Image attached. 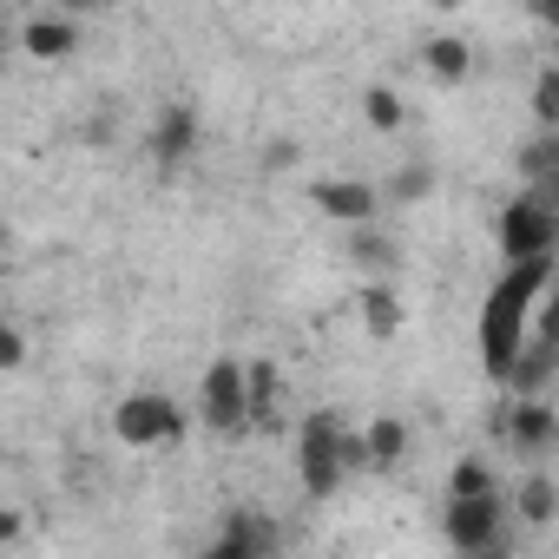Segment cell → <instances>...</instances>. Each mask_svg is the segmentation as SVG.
I'll list each match as a JSON object with an SVG mask.
<instances>
[{"instance_id":"6da1fadb","label":"cell","mask_w":559,"mask_h":559,"mask_svg":"<svg viewBox=\"0 0 559 559\" xmlns=\"http://www.w3.org/2000/svg\"><path fill=\"white\" fill-rule=\"evenodd\" d=\"M546 290H552V263H507L500 270V284L480 304V362H487V376H500V382L513 376V362L533 343V310H539Z\"/></svg>"},{"instance_id":"7a4b0ae2","label":"cell","mask_w":559,"mask_h":559,"mask_svg":"<svg viewBox=\"0 0 559 559\" xmlns=\"http://www.w3.org/2000/svg\"><path fill=\"white\" fill-rule=\"evenodd\" d=\"M343 435H349V421H343L336 408H317V415L297 428V474H304V493H310V500H330V493L349 480V467H343Z\"/></svg>"},{"instance_id":"3957f363","label":"cell","mask_w":559,"mask_h":559,"mask_svg":"<svg viewBox=\"0 0 559 559\" xmlns=\"http://www.w3.org/2000/svg\"><path fill=\"white\" fill-rule=\"evenodd\" d=\"M500 250L507 263H552L559 257V211H546L539 198H513L500 211Z\"/></svg>"},{"instance_id":"277c9868","label":"cell","mask_w":559,"mask_h":559,"mask_svg":"<svg viewBox=\"0 0 559 559\" xmlns=\"http://www.w3.org/2000/svg\"><path fill=\"white\" fill-rule=\"evenodd\" d=\"M198 415L217 428V435H250V382H243V362H230V356H217L211 369H204V389H198Z\"/></svg>"},{"instance_id":"5b68a950","label":"cell","mask_w":559,"mask_h":559,"mask_svg":"<svg viewBox=\"0 0 559 559\" xmlns=\"http://www.w3.org/2000/svg\"><path fill=\"white\" fill-rule=\"evenodd\" d=\"M112 435H119L126 448H165V441L185 435V408H178L171 395H126V402L112 408Z\"/></svg>"},{"instance_id":"8992f818","label":"cell","mask_w":559,"mask_h":559,"mask_svg":"<svg viewBox=\"0 0 559 559\" xmlns=\"http://www.w3.org/2000/svg\"><path fill=\"white\" fill-rule=\"evenodd\" d=\"M441 533H448V546H454L461 559L507 546V513H500V493H487V500H448Z\"/></svg>"},{"instance_id":"52a82bcc","label":"cell","mask_w":559,"mask_h":559,"mask_svg":"<svg viewBox=\"0 0 559 559\" xmlns=\"http://www.w3.org/2000/svg\"><path fill=\"white\" fill-rule=\"evenodd\" d=\"M204 559H276V520L257 507H230L217 539L204 546Z\"/></svg>"},{"instance_id":"ba28073f","label":"cell","mask_w":559,"mask_h":559,"mask_svg":"<svg viewBox=\"0 0 559 559\" xmlns=\"http://www.w3.org/2000/svg\"><path fill=\"white\" fill-rule=\"evenodd\" d=\"M317 211L323 217H336V224H349V230H369L376 217H382V191L369 185V178H317Z\"/></svg>"},{"instance_id":"9c48e42d","label":"cell","mask_w":559,"mask_h":559,"mask_svg":"<svg viewBox=\"0 0 559 559\" xmlns=\"http://www.w3.org/2000/svg\"><path fill=\"white\" fill-rule=\"evenodd\" d=\"M500 435H507L513 454L533 467V461H546V454L559 448V415H552L546 402H513V408L500 415Z\"/></svg>"},{"instance_id":"30bf717a","label":"cell","mask_w":559,"mask_h":559,"mask_svg":"<svg viewBox=\"0 0 559 559\" xmlns=\"http://www.w3.org/2000/svg\"><path fill=\"white\" fill-rule=\"evenodd\" d=\"M21 47L34 60H67L80 47V27H73V14H27L21 21Z\"/></svg>"},{"instance_id":"8fae6325","label":"cell","mask_w":559,"mask_h":559,"mask_svg":"<svg viewBox=\"0 0 559 559\" xmlns=\"http://www.w3.org/2000/svg\"><path fill=\"white\" fill-rule=\"evenodd\" d=\"M198 152V112L191 106H165L158 126H152V158L158 165H185Z\"/></svg>"},{"instance_id":"7c38bea8","label":"cell","mask_w":559,"mask_h":559,"mask_svg":"<svg viewBox=\"0 0 559 559\" xmlns=\"http://www.w3.org/2000/svg\"><path fill=\"white\" fill-rule=\"evenodd\" d=\"M559 376V349L552 343H526V356L513 362V376H507V389H513V402H539V389Z\"/></svg>"},{"instance_id":"4fadbf2b","label":"cell","mask_w":559,"mask_h":559,"mask_svg":"<svg viewBox=\"0 0 559 559\" xmlns=\"http://www.w3.org/2000/svg\"><path fill=\"white\" fill-rule=\"evenodd\" d=\"M421 67H428L435 80L461 86V80L474 73V47H467L461 34H435V40H421Z\"/></svg>"},{"instance_id":"5bb4252c","label":"cell","mask_w":559,"mask_h":559,"mask_svg":"<svg viewBox=\"0 0 559 559\" xmlns=\"http://www.w3.org/2000/svg\"><path fill=\"white\" fill-rule=\"evenodd\" d=\"M243 382H250V428H284L276 421V389H284V376H276V362H243Z\"/></svg>"},{"instance_id":"9a60e30c","label":"cell","mask_w":559,"mask_h":559,"mask_svg":"<svg viewBox=\"0 0 559 559\" xmlns=\"http://www.w3.org/2000/svg\"><path fill=\"white\" fill-rule=\"evenodd\" d=\"M369 461H376V474H389V467H402V454H408V428L395 421V415H376L369 428Z\"/></svg>"},{"instance_id":"2e32d148","label":"cell","mask_w":559,"mask_h":559,"mask_svg":"<svg viewBox=\"0 0 559 559\" xmlns=\"http://www.w3.org/2000/svg\"><path fill=\"white\" fill-rule=\"evenodd\" d=\"M513 507H520V520H526V526H552V520H559V487H552L546 474H526Z\"/></svg>"},{"instance_id":"e0dca14e","label":"cell","mask_w":559,"mask_h":559,"mask_svg":"<svg viewBox=\"0 0 559 559\" xmlns=\"http://www.w3.org/2000/svg\"><path fill=\"white\" fill-rule=\"evenodd\" d=\"M362 323H369V336H402V297L369 284L362 290Z\"/></svg>"},{"instance_id":"ac0fdd59","label":"cell","mask_w":559,"mask_h":559,"mask_svg":"<svg viewBox=\"0 0 559 559\" xmlns=\"http://www.w3.org/2000/svg\"><path fill=\"white\" fill-rule=\"evenodd\" d=\"M513 165H520V185H533V178H552V171H559V132H539V139H526Z\"/></svg>"},{"instance_id":"d6986e66","label":"cell","mask_w":559,"mask_h":559,"mask_svg":"<svg viewBox=\"0 0 559 559\" xmlns=\"http://www.w3.org/2000/svg\"><path fill=\"white\" fill-rule=\"evenodd\" d=\"M448 493H454V500H487V493H493V474H487V461L461 454V461H454V474H448Z\"/></svg>"},{"instance_id":"ffe728a7","label":"cell","mask_w":559,"mask_h":559,"mask_svg":"<svg viewBox=\"0 0 559 559\" xmlns=\"http://www.w3.org/2000/svg\"><path fill=\"white\" fill-rule=\"evenodd\" d=\"M362 119H369L376 132H402V93H395V86H369V93H362Z\"/></svg>"},{"instance_id":"44dd1931","label":"cell","mask_w":559,"mask_h":559,"mask_svg":"<svg viewBox=\"0 0 559 559\" xmlns=\"http://www.w3.org/2000/svg\"><path fill=\"white\" fill-rule=\"evenodd\" d=\"M349 257H356L362 270H389V263H395V243L369 224V230H356V237H349Z\"/></svg>"},{"instance_id":"7402d4cb","label":"cell","mask_w":559,"mask_h":559,"mask_svg":"<svg viewBox=\"0 0 559 559\" xmlns=\"http://www.w3.org/2000/svg\"><path fill=\"white\" fill-rule=\"evenodd\" d=\"M533 119H539V132H559V67H546L533 80Z\"/></svg>"},{"instance_id":"603a6c76","label":"cell","mask_w":559,"mask_h":559,"mask_svg":"<svg viewBox=\"0 0 559 559\" xmlns=\"http://www.w3.org/2000/svg\"><path fill=\"white\" fill-rule=\"evenodd\" d=\"M428 191H435V171H428V165H402L395 185H389L395 204H415V198H428Z\"/></svg>"},{"instance_id":"cb8c5ba5","label":"cell","mask_w":559,"mask_h":559,"mask_svg":"<svg viewBox=\"0 0 559 559\" xmlns=\"http://www.w3.org/2000/svg\"><path fill=\"white\" fill-rule=\"evenodd\" d=\"M533 343H552L559 349V284L539 297V310H533Z\"/></svg>"},{"instance_id":"d4e9b609","label":"cell","mask_w":559,"mask_h":559,"mask_svg":"<svg viewBox=\"0 0 559 559\" xmlns=\"http://www.w3.org/2000/svg\"><path fill=\"white\" fill-rule=\"evenodd\" d=\"M297 158H304V145H297V139H270V145H263V171H290Z\"/></svg>"},{"instance_id":"484cf974","label":"cell","mask_w":559,"mask_h":559,"mask_svg":"<svg viewBox=\"0 0 559 559\" xmlns=\"http://www.w3.org/2000/svg\"><path fill=\"white\" fill-rule=\"evenodd\" d=\"M21 362H27V336L8 323V330H0V369H21Z\"/></svg>"},{"instance_id":"4316f807","label":"cell","mask_w":559,"mask_h":559,"mask_svg":"<svg viewBox=\"0 0 559 559\" xmlns=\"http://www.w3.org/2000/svg\"><path fill=\"white\" fill-rule=\"evenodd\" d=\"M343 467H349V474H362V467H376V461H369V435H356V428L343 435Z\"/></svg>"},{"instance_id":"83f0119b","label":"cell","mask_w":559,"mask_h":559,"mask_svg":"<svg viewBox=\"0 0 559 559\" xmlns=\"http://www.w3.org/2000/svg\"><path fill=\"white\" fill-rule=\"evenodd\" d=\"M539 21H546V27L559 34V0H546V8H539Z\"/></svg>"},{"instance_id":"f1b7e54d","label":"cell","mask_w":559,"mask_h":559,"mask_svg":"<svg viewBox=\"0 0 559 559\" xmlns=\"http://www.w3.org/2000/svg\"><path fill=\"white\" fill-rule=\"evenodd\" d=\"M474 559H513V546H493V552H474Z\"/></svg>"}]
</instances>
